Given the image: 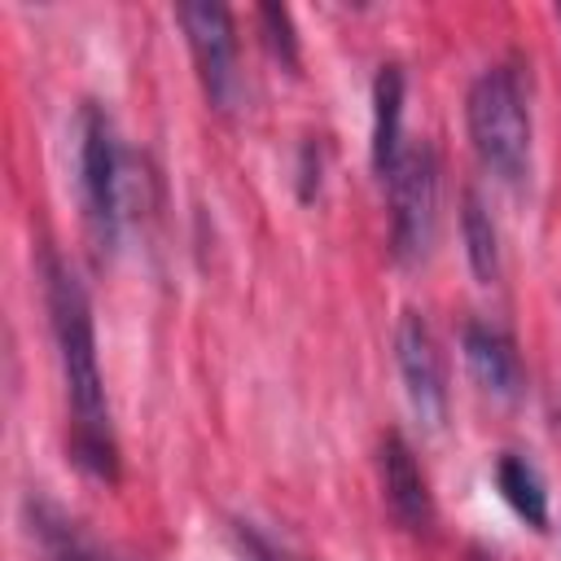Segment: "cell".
Listing matches in <instances>:
<instances>
[{"label":"cell","instance_id":"obj_2","mask_svg":"<svg viewBox=\"0 0 561 561\" xmlns=\"http://www.w3.org/2000/svg\"><path fill=\"white\" fill-rule=\"evenodd\" d=\"M469 136L478 158L504 175V180H522L526 162H530V105H526V88L517 79L513 66H491L473 79L469 88Z\"/></svg>","mask_w":561,"mask_h":561},{"label":"cell","instance_id":"obj_6","mask_svg":"<svg viewBox=\"0 0 561 561\" xmlns=\"http://www.w3.org/2000/svg\"><path fill=\"white\" fill-rule=\"evenodd\" d=\"M394 351H399V373H403L412 412H416L430 430H438L443 416H447V381H443L438 342H434V333H430V324H425L421 311H403V316H399Z\"/></svg>","mask_w":561,"mask_h":561},{"label":"cell","instance_id":"obj_5","mask_svg":"<svg viewBox=\"0 0 561 561\" xmlns=\"http://www.w3.org/2000/svg\"><path fill=\"white\" fill-rule=\"evenodd\" d=\"M175 22L188 35L193 61H197V79L210 96L215 110H228L237 96V35H232V13L224 4H180Z\"/></svg>","mask_w":561,"mask_h":561},{"label":"cell","instance_id":"obj_13","mask_svg":"<svg viewBox=\"0 0 561 561\" xmlns=\"http://www.w3.org/2000/svg\"><path fill=\"white\" fill-rule=\"evenodd\" d=\"M259 22H263V31H267V48H272L285 66H298V39H294V26H289V9L263 4V9H259Z\"/></svg>","mask_w":561,"mask_h":561},{"label":"cell","instance_id":"obj_1","mask_svg":"<svg viewBox=\"0 0 561 561\" xmlns=\"http://www.w3.org/2000/svg\"><path fill=\"white\" fill-rule=\"evenodd\" d=\"M44 285H48V316H53L57 359H61V377H66V399L75 412L70 456L83 473L114 482L118 447H114V430H110V403H105V386H101L88 294H83L79 276L53 254L44 259Z\"/></svg>","mask_w":561,"mask_h":561},{"label":"cell","instance_id":"obj_9","mask_svg":"<svg viewBox=\"0 0 561 561\" xmlns=\"http://www.w3.org/2000/svg\"><path fill=\"white\" fill-rule=\"evenodd\" d=\"M26 517H31V535L39 539V548H44L48 561H127V557L101 548L79 522H70L48 500H31L26 504Z\"/></svg>","mask_w":561,"mask_h":561},{"label":"cell","instance_id":"obj_7","mask_svg":"<svg viewBox=\"0 0 561 561\" xmlns=\"http://www.w3.org/2000/svg\"><path fill=\"white\" fill-rule=\"evenodd\" d=\"M381 486H386L390 513H394L408 530H425V526L434 522V504H430L425 473H421L412 447L403 443V434H394V430L381 438Z\"/></svg>","mask_w":561,"mask_h":561},{"label":"cell","instance_id":"obj_4","mask_svg":"<svg viewBox=\"0 0 561 561\" xmlns=\"http://www.w3.org/2000/svg\"><path fill=\"white\" fill-rule=\"evenodd\" d=\"M79 171H83V206L88 228L101 245L118 241V197H123V153L114 140V127L101 105H83L79 118Z\"/></svg>","mask_w":561,"mask_h":561},{"label":"cell","instance_id":"obj_8","mask_svg":"<svg viewBox=\"0 0 561 561\" xmlns=\"http://www.w3.org/2000/svg\"><path fill=\"white\" fill-rule=\"evenodd\" d=\"M465 364L473 373V381L500 399H517L522 394V359L513 351V342L491 329V324H465Z\"/></svg>","mask_w":561,"mask_h":561},{"label":"cell","instance_id":"obj_10","mask_svg":"<svg viewBox=\"0 0 561 561\" xmlns=\"http://www.w3.org/2000/svg\"><path fill=\"white\" fill-rule=\"evenodd\" d=\"M403 70L381 66L373 79V171L386 180L403 153Z\"/></svg>","mask_w":561,"mask_h":561},{"label":"cell","instance_id":"obj_3","mask_svg":"<svg viewBox=\"0 0 561 561\" xmlns=\"http://www.w3.org/2000/svg\"><path fill=\"white\" fill-rule=\"evenodd\" d=\"M390 188V237L399 259H421L434 237V215H438V162L425 140L403 145L399 162L386 175Z\"/></svg>","mask_w":561,"mask_h":561},{"label":"cell","instance_id":"obj_12","mask_svg":"<svg viewBox=\"0 0 561 561\" xmlns=\"http://www.w3.org/2000/svg\"><path fill=\"white\" fill-rule=\"evenodd\" d=\"M460 232H465V250H469V267L482 285H491L500 276V245H495V224L482 210L478 193H465V210H460Z\"/></svg>","mask_w":561,"mask_h":561},{"label":"cell","instance_id":"obj_11","mask_svg":"<svg viewBox=\"0 0 561 561\" xmlns=\"http://www.w3.org/2000/svg\"><path fill=\"white\" fill-rule=\"evenodd\" d=\"M495 486H500V495L508 500V508H513L530 530H548V491H543L539 469H535L526 456L504 451L500 465H495Z\"/></svg>","mask_w":561,"mask_h":561}]
</instances>
